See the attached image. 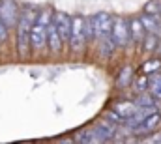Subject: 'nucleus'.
I'll use <instances>...</instances> for the list:
<instances>
[{
	"mask_svg": "<svg viewBox=\"0 0 161 144\" xmlns=\"http://www.w3.org/2000/svg\"><path fill=\"white\" fill-rule=\"evenodd\" d=\"M36 15H38V11H34V9H21L19 23L15 26L17 54L23 60H26L28 54L32 53V49H30V34H32V26L36 23Z\"/></svg>",
	"mask_w": 161,
	"mask_h": 144,
	"instance_id": "nucleus-1",
	"label": "nucleus"
},
{
	"mask_svg": "<svg viewBox=\"0 0 161 144\" xmlns=\"http://www.w3.org/2000/svg\"><path fill=\"white\" fill-rule=\"evenodd\" d=\"M69 51L80 54L84 51V47L88 45L86 39V30H84V17L82 15H73V26H71V36H69Z\"/></svg>",
	"mask_w": 161,
	"mask_h": 144,
	"instance_id": "nucleus-2",
	"label": "nucleus"
},
{
	"mask_svg": "<svg viewBox=\"0 0 161 144\" xmlns=\"http://www.w3.org/2000/svg\"><path fill=\"white\" fill-rule=\"evenodd\" d=\"M111 36L116 41L118 47H127L131 45V32H129V21L124 19L122 15H114V25L111 30Z\"/></svg>",
	"mask_w": 161,
	"mask_h": 144,
	"instance_id": "nucleus-3",
	"label": "nucleus"
},
{
	"mask_svg": "<svg viewBox=\"0 0 161 144\" xmlns=\"http://www.w3.org/2000/svg\"><path fill=\"white\" fill-rule=\"evenodd\" d=\"M0 15L9 28H15L21 17V9L15 0H0Z\"/></svg>",
	"mask_w": 161,
	"mask_h": 144,
	"instance_id": "nucleus-4",
	"label": "nucleus"
},
{
	"mask_svg": "<svg viewBox=\"0 0 161 144\" xmlns=\"http://www.w3.org/2000/svg\"><path fill=\"white\" fill-rule=\"evenodd\" d=\"M30 49L34 54L49 49V45H47V25H41L38 21L34 23L32 34H30Z\"/></svg>",
	"mask_w": 161,
	"mask_h": 144,
	"instance_id": "nucleus-5",
	"label": "nucleus"
},
{
	"mask_svg": "<svg viewBox=\"0 0 161 144\" xmlns=\"http://www.w3.org/2000/svg\"><path fill=\"white\" fill-rule=\"evenodd\" d=\"M94 28H96V36H107L111 34L113 30V25H114V15L109 13V11H99V13H94Z\"/></svg>",
	"mask_w": 161,
	"mask_h": 144,
	"instance_id": "nucleus-6",
	"label": "nucleus"
},
{
	"mask_svg": "<svg viewBox=\"0 0 161 144\" xmlns=\"http://www.w3.org/2000/svg\"><path fill=\"white\" fill-rule=\"evenodd\" d=\"M53 23H54V26L58 28V32H60L62 39L68 43V41H69V36H71L73 17L68 15L66 11H54V15H53Z\"/></svg>",
	"mask_w": 161,
	"mask_h": 144,
	"instance_id": "nucleus-7",
	"label": "nucleus"
},
{
	"mask_svg": "<svg viewBox=\"0 0 161 144\" xmlns=\"http://www.w3.org/2000/svg\"><path fill=\"white\" fill-rule=\"evenodd\" d=\"M47 45H49V51L54 53V54H60L64 51V47H66V41L62 39L58 28L54 26V23H51L47 26Z\"/></svg>",
	"mask_w": 161,
	"mask_h": 144,
	"instance_id": "nucleus-8",
	"label": "nucleus"
},
{
	"mask_svg": "<svg viewBox=\"0 0 161 144\" xmlns=\"http://www.w3.org/2000/svg\"><path fill=\"white\" fill-rule=\"evenodd\" d=\"M127 21H129V32H131V41H133V45H142L144 37L148 34V30H146L142 19H141V17H129Z\"/></svg>",
	"mask_w": 161,
	"mask_h": 144,
	"instance_id": "nucleus-9",
	"label": "nucleus"
},
{
	"mask_svg": "<svg viewBox=\"0 0 161 144\" xmlns=\"http://www.w3.org/2000/svg\"><path fill=\"white\" fill-rule=\"evenodd\" d=\"M116 47H118V45H116V41L113 39V36H111V34L97 37V54H99V58L109 60V58L114 54Z\"/></svg>",
	"mask_w": 161,
	"mask_h": 144,
	"instance_id": "nucleus-10",
	"label": "nucleus"
},
{
	"mask_svg": "<svg viewBox=\"0 0 161 144\" xmlns=\"http://www.w3.org/2000/svg\"><path fill=\"white\" fill-rule=\"evenodd\" d=\"M161 122V114L158 112V110H154L152 114H148L146 116V120L133 131L135 135H141V133H144V135H148V133H152V131H156V127L159 125Z\"/></svg>",
	"mask_w": 161,
	"mask_h": 144,
	"instance_id": "nucleus-11",
	"label": "nucleus"
},
{
	"mask_svg": "<svg viewBox=\"0 0 161 144\" xmlns=\"http://www.w3.org/2000/svg\"><path fill=\"white\" fill-rule=\"evenodd\" d=\"M113 108L120 114L122 118L125 120V118H129V116H133L137 110H139V105L135 103V101H116L114 105H113Z\"/></svg>",
	"mask_w": 161,
	"mask_h": 144,
	"instance_id": "nucleus-12",
	"label": "nucleus"
},
{
	"mask_svg": "<svg viewBox=\"0 0 161 144\" xmlns=\"http://www.w3.org/2000/svg\"><path fill=\"white\" fill-rule=\"evenodd\" d=\"M131 82H133V68L131 66H124L118 73V77H116V88L118 90H125V88H129L131 86Z\"/></svg>",
	"mask_w": 161,
	"mask_h": 144,
	"instance_id": "nucleus-13",
	"label": "nucleus"
},
{
	"mask_svg": "<svg viewBox=\"0 0 161 144\" xmlns=\"http://www.w3.org/2000/svg\"><path fill=\"white\" fill-rule=\"evenodd\" d=\"M148 92L156 97L161 99V71H156L150 75V86H148Z\"/></svg>",
	"mask_w": 161,
	"mask_h": 144,
	"instance_id": "nucleus-14",
	"label": "nucleus"
},
{
	"mask_svg": "<svg viewBox=\"0 0 161 144\" xmlns=\"http://www.w3.org/2000/svg\"><path fill=\"white\" fill-rule=\"evenodd\" d=\"M159 36L158 34H152V32H148L146 37H144V41H142V45H141V49L144 51V53H156V49H158V45H159Z\"/></svg>",
	"mask_w": 161,
	"mask_h": 144,
	"instance_id": "nucleus-15",
	"label": "nucleus"
},
{
	"mask_svg": "<svg viewBox=\"0 0 161 144\" xmlns=\"http://www.w3.org/2000/svg\"><path fill=\"white\" fill-rule=\"evenodd\" d=\"M156 71H161V60L159 58H150V60H146L142 66H141V69L139 73H146V75H152V73Z\"/></svg>",
	"mask_w": 161,
	"mask_h": 144,
	"instance_id": "nucleus-16",
	"label": "nucleus"
},
{
	"mask_svg": "<svg viewBox=\"0 0 161 144\" xmlns=\"http://www.w3.org/2000/svg\"><path fill=\"white\" fill-rule=\"evenodd\" d=\"M133 86H135V92H137V94L146 92L148 86H150V75H146V73H139V77L135 79Z\"/></svg>",
	"mask_w": 161,
	"mask_h": 144,
	"instance_id": "nucleus-17",
	"label": "nucleus"
},
{
	"mask_svg": "<svg viewBox=\"0 0 161 144\" xmlns=\"http://www.w3.org/2000/svg\"><path fill=\"white\" fill-rule=\"evenodd\" d=\"M135 103L139 107H156V97L146 90V92H141L139 94V97L135 99Z\"/></svg>",
	"mask_w": 161,
	"mask_h": 144,
	"instance_id": "nucleus-18",
	"label": "nucleus"
},
{
	"mask_svg": "<svg viewBox=\"0 0 161 144\" xmlns=\"http://www.w3.org/2000/svg\"><path fill=\"white\" fill-rule=\"evenodd\" d=\"M144 13H150V15H161V4L158 0H148L146 6H144Z\"/></svg>",
	"mask_w": 161,
	"mask_h": 144,
	"instance_id": "nucleus-19",
	"label": "nucleus"
},
{
	"mask_svg": "<svg viewBox=\"0 0 161 144\" xmlns=\"http://www.w3.org/2000/svg\"><path fill=\"white\" fill-rule=\"evenodd\" d=\"M9 26L6 25V21L2 19V15H0V45H4L6 41H8V36H9Z\"/></svg>",
	"mask_w": 161,
	"mask_h": 144,
	"instance_id": "nucleus-20",
	"label": "nucleus"
}]
</instances>
